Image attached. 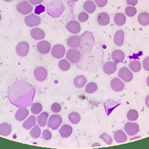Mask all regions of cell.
<instances>
[{"label":"cell","mask_w":149,"mask_h":149,"mask_svg":"<svg viewBox=\"0 0 149 149\" xmlns=\"http://www.w3.org/2000/svg\"><path fill=\"white\" fill-rule=\"evenodd\" d=\"M114 139L115 141L118 143H124L126 141L127 137L126 134L124 133V132L122 130H116L114 133L113 135Z\"/></svg>","instance_id":"obj_24"},{"label":"cell","mask_w":149,"mask_h":149,"mask_svg":"<svg viewBox=\"0 0 149 149\" xmlns=\"http://www.w3.org/2000/svg\"><path fill=\"white\" fill-rule=\"evenodd\" d=\"M42 109V106L40 102H36L31 105V111L33 113L37 115L40 113Z\"/></svg>","instance_id":"obj_38"},{"label":"cell","mask_w":149,"mask_h":149,"mask_svg":"<svg viewBox=\"0 0 149 149\" xmlns=\"http://www.w3.org/2000/svg\"><path fill=\"white\" fill-rule=\"evenodd\" d=\"M119 77L125 82H129L132 81L133 77V73L126 66L121 68L118 73Z\"/></svg>","instance_id":"obj_5"},{"label":"cell","mask_w":149,"mask_h":149,"mask_svg":"<svg viewBox=\"0 0 149 149\" xmlns=\"http://www.w3.org/2000/svg\"><path fill=\"white\" fill-rule=\"evenodd\" d=\"M113 21L116 25L121 26L125 24L126 18L122 13H118L115 15L113 17Z\"/></svg>","instance_id":"obj_28"},{"label":"cell","mask_w":149,"mask_h":149,"mask_svg":"<svg viewBox=\"0 0 149 149\" xmlns=\"http://www.w3.org/2000/svg\"><path fill=\"white\" fill-rule=\"evenodd\" d=\"M138 2V0H126V3L129 5H136Z\"/></svg>","instance_id":"obj_47"},{"label":"cell","mask_w":149,"mask_h":149,"mask_svg":"<svg viewBox=\"0 0 149 149\" xmlns=\"http://www.w3.org/2000/svg\"><path fill=\"white\" fill-rule=\"evenodd\" d=\"M23 83V80L17 81L13 83L12 86L15 87L20 93L9 88V97L11 103L16 106L26 107L31 104L35 91H33V90H34L33 87L26 81H24L23 88H22Z\"/></svg>","instance_id":"obj_1"},{"label":"cell","mask_w":149,"mask_h":149,"mask_svg":"<svg viewBox=\"0 0 149 149\" xmlns=\"http://www.w3.org/2000/svg\"><path fill=\"white\" fill-rule=\"evenodd\" d=\"M44 10H45V6L42 5H39L36 7L34 12L36 14L39 15V14L41 13L42 12H44Z\"/></svg>","instance_id":"obj_45"},{"label":"cell","mask_w":149,"mask_h":149,"mask_svg":"<svg viewBox=\"0 0 149 149\" xmlns=\"http://www.w3.org/2000/svg\"><path fill=\"white\" fill-rule=\"evenodd\" d=\"M12 125L8 123L3 122L0 124V135L8 136L11 133Z\"/></svg>","instance_id":"obj_23"},{"label":"cell","mask_w":149,"mask_h":149,"mask_svg":"<svg viewBox=\"0 0 149 149\" xmlns=\"http://www.w3.org/2000/svg\"><path fill=\"white\" fill-rule=\"evenodd\" d=\"M4 1H5V2H10V1H12V0H3Z\"/></svg>","instance_id":"obj_52"},{"label":"cell","mask_w":149,"mask_h":149,"mask_svg":"<svg viewBox=\"0 0 149 149\" xmlns=\"http://www.w3.org/2000/svg\"><path fill=\"white\" fill-rule=\"evenodd\" d=\"M17 10L22 15H28L33 11V6L27 1L21 0L16 4Z\"/></svg>","instance_id":"obj_3"},{"label":"cell","mask_w":149,"mask_h":149,"mask_svg":"<svg viewBox=\"0 0 149 149\" xmlns=\"http://www.w3.org/2000/svg\"><path fill=\"white\" fill-rule=\"evenodd\" d=\"M88 19V15L84 12H80L78 15V20L80 22H86Z\"/></svg>","instance_id":"obj_41"},{"label":"cell","mask_w":149,"mask_h":149,"mask_svg":"<svg viewBox=\"0 0 149 149\" xmlns=\"http://www.w3.org/2000/svg\"><path fill=\"white\" fill-rule=\"evenodd\" d=\"M111 88L116 92H120L122 91L125 88L124 83L119 78H113L110 83Z\"/></svg>","instance_id":"obj_12"},{"label":"cell","mask_w":149,"mask_h":149,"mask_svg":"<svg viewBox=\"0 0 149 149\" xmlns=\"http://www.w3.org/2000/svg\"><path fill=\"white\" fill-rule=\"evenodd\" d=\"M59 133L61 137L64 138L68 137L71 135L72 133V127L69 125L64 124L61 127L59 130Z\"/></svg>","instance_id":"obj_27"},{"label":"cell","mask_w":149,"mask_h":149,"mask_svg":"<svg viewBox=\"0 0 149 149\" xmlns=\"http://www.w3.org/2000/svg\"><path fill=\"white\" fill-rule=\"evenodd\" d=\"M62 122V118L59 115H52L47 123V126L52 130L57 129Z\"/></svg>","instance_id":"obj_6"},{"label":"cell","mask_w":149,"mask_h":149,"mask_svg":"<svg viewBox=\"0 0 149 149\" xmlns=\"http://www.w3.org/2000/svg\"><path fill=\"white\" fill-rule=\"evenodd\" d=\"M29 115V111L25 107H21L16 111L15 117V119L18 121H22L25 119Z\"/></svg>","instance_id":"obj_22"},{"label":"cell","mask_w":149,"mask_h":149,"mask_svg":"<svg viewBox=\"0 0 149 149\" xmlns=\"http://www.w3.org/2000/svg\"><path fill=\"white\" fill-rule=\"evenodd\" d=\"M37 49L40 53L42 54H46L48 53L51 49V44L46 40H42L37 44Z\"/></svg>","instance_id":"obj_14"},{"label":"cell","mask_w":149,"mask_h":149,"mask_svg":"<svg viewBox=\"0 0 149 149\" xmlns=\"http://www.w3.org/2000/svg\"><path fill=\"white\" fill-rule=\"evenodd\" d=\"M51 109L53 112H59L61 109V106L59 103L55 102L51 105Z\"/></svg>","instance_id":"obj_43"},{"label":"cell","mask_w":149,"mask_h":149,"mask_svg":"<svg viewBox=\"0 0 149 149\" xmlns=\"http://www.w3.org/2000/svg\"><path fill=\"white\" fill-rule=\"evenodd\" d=\"M143 66L145 70L149 71V56L145 58L143 61Z\"/></svg>","instance_id":"obj_44"},{"label":"cell","mask_w":149,"mask_h":149,"mask_svg":"<svg viewBox=\"0 0 149 149\" xmlns=\"http://www.w3.org/2000/svg\"><path fill=\"white\" fill-rule=\"evenodd\" d=\"M145 102H146V106L149 108V94L147 95L146 100H145Z\"/></svg>","instance_id":"obj_49"},{"label":"cell","mask_w":149,"mask_h":149,"mask_svg":"<svg viewBox=\"0 0 149 149\" xmlns=\"http://www.w3.org/2000/svg\"><path fill=\"white\" fill-rule=\"evenodd\" d=\"M80 48L83 52L90 51L95 44V40L92 32L86 31L80 36Z\"/></svg>","instance_id":"obj_2"},{"label":"cell","mask_w":149,"mask_h":149,"mask_svg":"<svg viewBox=\"0 0 149 149\" xmlns=\"http://www.w3.org/2000/svg\"><path fill=\"white\" fill-rule=\"evenodd\" d=\"M68 119L73 124H77L81 120L80 115L76 112H72L68 115Z\"/></svg>","instance_id":"obj_32"},{"label":"cell","mask_w":149,"mask_h":149,"mask_svg":"<svg viewBox=\"0 0 149 149\" xmlns=\"http://www.w3.org/2000/svg\"><path fill=\"white\" fill-rule=\"evenodd\" d=\"M120 102L113 100H108L106 101L104 103V107L107 115H109L113 111V110L118 106L120 105Z\"/></svg>","instance_id":"obj_16"},{"label":"cell","mask_w":149,"mask_h":149,"mask_svg":"<svg viewBox=\"0 0 149 149\" xmlns=\"http://www.w3.org/2000/svg\"><path fill=\"white\" fill-rule=\"evenodd\" d=\"M48 116V113L47 112H43L37 116V120L39 126L41 127H44L46 125Z\"/></svg>","instance_id":"obj_31"},{"label":"cell","mask_w":149,"mask_h":149,"mask_svg":"<svg viewBox=\"0 0 149 149\" xmlns=\"http://www.w3.org/2000/svg\"><path fill=\"white\" fill-rule=\"evenodd\" d=\"M25 24L29 27L38 26L41 23V18L34 13L30 14L24 18Z\"/></svg>","instance_id":"obj_9"},{"label":"cell","mask_w":149,"mask_h":149,"mask_svg":"<svg viewBox=\"0 0 149 149\" xmlns=\"http://www.w3.org/2000/svg\"><path fill=\"white\" fill-rule=\"evenodd\" d=\"M146 83H147V85L148 86V87H149V76L147 77V79H146Z\"/></svg>","instance_id":"obj_50"},{"label":"cell","mask_w":149,"mask_h":149,"mask_svg":"<svg viewBox=\"0 0 149 149\" xmlns=\"http://www.w3.org/2000/svg\"><path fill=\"white\" fill-rule=\"evenodd\" d=\"M70 1H71L72 2H77V1H79V0H70Z\"/></svg>","instance_id":"obj_51"},{"label":"cell","mask_w":149,"mask_h":149,"mask_svg":"<svg viewBox=\"0 0 149 149\" xmlns=\"http://www.w3.org/2000/svg\"><path fill=\"white\" fill-rule=\"evenodd\" d=\"M58 66L59 68L62 70V71H68L70 68V62L67 61L65 59H62L61 61H59L58 62Z\"/></svg>","instance_id":"obj_35"},{"label":"cell","mask_w":149,"mask_h":149,"mask_svg":"<svg viewBox=\"0 0 149 149\" xmlns=\"http://www.w3.org/2000/svg\"><path fill=\"white\" fill-rule=\"evenodd\" d=\"M97 21L99 24L101 26H106L110 22L109 15L107 12H101L97 17Z\"/></svg>","instance_id":"obj_20"},{"label":"cell","mask_w":149,"mask_h":149,"mask_svg":"<svg viewBox=\"0 0 149 149\" xmlns=\"http://www.w3.org/2000/svg\"><path fill=\"white\" fill-rule=\"evenodd\" d=\"M66 58L72 63H76L78 62L81 58V54L79 51L74 48L69 49L66 54Z\"/></svg>","instance_id":"obj_4"},{"label":"cell","mask_w":149,"mask_h":149,"mask_svg":"<svg viewBox=\"0 0 149 149\" xmlns=\"http://www.w3.org/2000/svg\"><path fill=\"white\" fill-rule=\"evenodd\" d=\"M98 88L97 84L95 82H90L85 87V91L88 94H93L95 93Z\"/></svg>","instance_id":"obj_34"},{"label":"cell","mask_w":149,"mask_h":149,"mask_svg":"<svg viewBox=\"0 0 149 149\" xmlns=\"http://www.w3.org/2000/svg\"><path fill=\"white\" fill-rule=\"evenodd\" d=\"M137 20L140 24L146 26L149 24V13L143 12L140 13L137 17Z\"/></svg>","instance_id":"obj_26"},{"label":"cell","mask_w":149,"mask_h":149,"mask_svg":"<svg viewBox=\"0 0 149 149\" xmlns=\"http://www.w3.org/2000/svg\"><path fill=\"white\" fill-rule=\"evenodd\" d=\"M29 44L27 42H19L16 47V51L17 54L20 56H26L29 53Z\"/></svg>","instance_id":"obj_7"},{"label":"cell","mask_w":149,"mask_h":149,"mask_svg":"<svg viewBox=\"0 0 149 149\" xmlns=\"http://www.w3.org/2000/svg\"><path fill=\"white\" fill-rule=\"evenodd\" d=\"M111 58L116 63H121L125 59V53L120 49H115L112 52Z\"/></svg>","instance_id":"obj_19"},{"label":"cell","mask_w":149,"mask_h":149,"mask_svg":"<svg viewBox=\"0 0 149 149\" xmlns=\"http://www.w3.org/2000/svg\"><path fill=\"white\" fill-rule=\"evenodd\" d=\"M65 48L63 45L61 44H56L52 47L51 54L54 58L60 59L65 55Z\"/></svg>","instance_id":"obj_11"},{"label":"cell","mask_w":149,"mask_h":149,"mask_svg":"<svg viewBox=\"0 0 149 149\" xmlns=\"http://www.w3.org/2000/svg\"><path fill=\"white\" fill-rule=\"evenodd\" d=\"M36 118L33 115H30L29 118L23 122V126L25 129L30 130L34 125H36Z\"/></svg>","instance_id":"obj_30"},{"label":"cell","mask_w":149,"mask_h":149,"mask_svg":"<svg viewBox=\"0 0 149 149\" xmlns=\"http://www.w3.org/2000/svg\"><path fill=\"white\" fill-rule=\"evenodd\" d=\"M42 137L45 140H49L52 137V134L49 130L45 129L43 131L42 134Z\"/></svg>","instance_id":"obj_42"},{"label":"cell","mask_w":149,"mask_h":149,"mask_svg":"<svg viewBox=\"0 0 149 149\" xmlns=\"http://www.w3.org/2000/svg\"><path fill=\"white\" fill-rule=\"evenodd\" d=\"M33 73L36 79L39 81H44L47 79L48 75L47 70L42 66L36 68L34 70Z\"/></svg>","instance_id":"obj_10"},{"label":"cell","mask_w":149,"mask_h":149,"mask_svg":"<svg viewBox=\"0 0 149 149\" xmlns=\"http://www.w3.org/2000/svg\"><path fill=\"white\" fill-rule=\"evenodd\" d=\"M139 117L138 112L135 109H130L127 113V118L130 121H135Z\"/></svg>","instance_id":"obj_37"},{"label":"cell","mask_w":149,"mask_h":149,"mask_svg":"<svg viewBox=\"0 0 149 149\" xmlns=\"http://www.w3.org/2000/svg\"><path fill=\"white\" fill-rule=\"evenodd\" d=\"M125 33L122 30H117L113 37V41L116 45L118 47L122 46L124 43Z\"/></svg>","instance_id":"obj_17"},{"label":"cell","mask_w":149,"mask_h":149,"mask_svg":"<svg viewBox=\"0 0 149 149\" xmlns=\"http://www.w3.org/2000/svg\"><path fill=\"white\" fill-rule=\"evenodd\" d=\"M83 8L84 10L86 12H88V13H93V12H95L96 9L95 3H94L93 1L90 0H88L86 1L83 5Z\"/></svg>","instance_id":"obj_29"},{"label":"cell","mask_w":149,"mask_h":149,"mask_svg":"<svg viewBox=\"0 0 149 149\" xmlns=\"http://www.w3.org/2000/svg\"><path fill=\"white\" fill-rule=\"evenodd\" d=\"M31 37L36 40H42L45 37L44 31L40 28H33L30 31Z\"/></svg>","instance_id":"obj_21"},{"label":"cell","mask_w":149,"mask_h":149,"mask_svg":"<svg viewBox=\"0 0 149 149\" xmlns=\"http://www.w3.org/2000/svg\"><path fill=\"white\" fill-rule=\"evenodd\" d=\"M100 138L101 139L107 144L110 145L113 141V139L111 136L108 135L106 133H103L100 136Z\"/></svg>","instance_id":"obj_40"},{"label":"cell","mask_w":149,"mask_h":149,"mask_svg":"<svg viewBox=\"0 0 149 149\" xmlns=\"http://www.w3.org/2000/svg\"><path fill=\"white\" fill-rule=\"evenodd\" d=\"M87 83V79L84 75H78L74 77L73 84L77 88H80L84 86Z\"/></svg>","instance_id":"obj_25"},{"label":"cell","mask_w":149,"mask_h":149,"mask_svg":"<svg viewBox=\"0 0 149 149\" xmlns=\"http://www.w3.org/2000/svg\"><path fill=\"white\" fill-rule=\"evenodd\" d=\"M129 66L130 69L133 72H135V73H137V72H139L141 70V63L140 62V61H139L137 60L132 61L129 63Z\"/></svg>","instance_id":"obj_33"},{"label":"cell","mask_w":149,"mask_h":149,"mask_svg":"<svg viewBox=\"0 0 149 149\" xmlns=\"http://www.w3.org/2000/svg\"><path fill=\"white\" fill-rule=\"evenodd\" d=\"M117 68V63L113 61H108L103 66V72L108 75L114 73Z\"/></svg>","instance_id":"obj_15"},{"label":"cell","mask_w":149,"mask_h":149,"mask_svg":"<svg viewBox=\"0 0 149 149\" xmlns=\"http://www.w3.org/2000/svg\"><path fill=\"white\" fill-rule=\"evenodd\" d=\"M124 130L127 135L133 136L137 134L139 131V126L136 122H127L125 125Z\"/></svg>","instance_id":"obj_8"},{"label":"cell","mask_w":149,"mask_h":149,"mask_svg":"<svg viewBox=\"0 0 149 149\" xmlns=\"http://www.w3.org/2000/svg\"><path fill=\"white\" fill-rule=\"evenodd\" d=\"M66 29L72 34H77L81 30L80 23L76 20H70L67 23Z\"/></svg>","instance_id":"obj_13"},{"label":"cell","mask_w":149,"mask_h":149,"mask_svg":"<svg viewBox=\"0 0 149 149\" xmlns=\"http://www.w3.org/2000/svg\"><path fill=\"white\" fill-rule=\"evenodd\" d=\"M1 20V14H0V21Z\"/></svg>","instance_id":"obj_53"},{"label":"cell","mask_w":149,"mask_h":149,"mask_svg":"<svg viewBox=\"0 0 149 149\" xmlns=\"http://www.w3.org/2000/svg\"><path fill=\"white\" fill-rule=\"evenodd\" d=\"M125 12L129 17L134 16L137 13V9L133 6H129L125 8Z\"/></svg>","instance_id":"obj_39"},{"label":"cell","mask_w":149,"mask_h":149,"mask_svg":"<svg viewBox=\"0 0 149 149\" xmlns=\"http://www.w3.org/2000/svg\"><path fill=\"white\" fill-rule=\"evenodd\" d=\"M30 133L33 138L37 139L41 135V129L37 125H34L30 130Z\"/></svg>","instance_id":"obj_36"},{"label":"cell","mask_w":149,"mask_h":149,"mask_svg":"<svg viewBox=\"0 0 149 149\" xmlns=\"http://www.w3.org/2000/svg\"><path fill=\"white\" fill-rule=\"evenodd\" d=\"M44 0H29L30 2L33 5H38L43 2Z\"/></svg>","instance_id":"obj_48"},{"label":"cell","mask_w":149,"mask_h":149,"mask_svg":"<svg viewBox=\"0 0 149 149\" xmlns=\"http://www.w3.org/2000/svg\"><path fill=\"white\" fill-rule=\"evenodd\" d=\"M94 1L98 7H104L108 2V0H94Z\"/></svg>","instance_id":"obj_46"},{"label":"cell","mask_w":149,"mask_h":149,"mask_svg":"<svg viewBox=\"0 0 149 149\" xmlns=\"http://www.w3.org/2000/svg\"><path fill=\"white\" fill-rule=\"evenodd\" d=\"M67 45L71 48L80 47V36L74 35L69 37L66 40Z\"/></svg>","instance_id":"obj_18"}]
</instances>
